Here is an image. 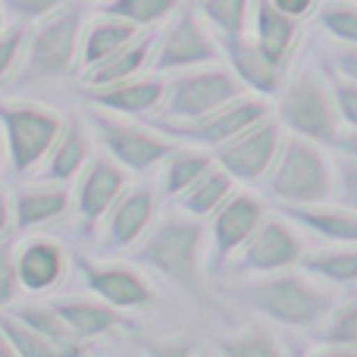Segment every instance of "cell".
I'll list each match as a JSON object with an SVG mask.
<instances>
[{"instance_id": "obj_34", "label": "cell", "mask_w": 357, "mask_h": 357, "mask_svg": "<svg viewBox=\"0 0 357 357\" xmlns=\"http://www.w3.org/2000/svg\"><path fill=\"white\" fill-rule=\"evenodd\" d=\"M0 329H3V335L10 339L13 351L19 357H69L56 345H50L44 335H38L35 329H29L22 320H16L13 314H0Z\"/></svg>"}, {"instance_id": "obj_36", "label": "cell", "mask_w": 357, "mask_h": 357, "mask_svg": "<svg viewBox=\"0 0 357 357\" xmlns=\"http://www.w3.org/2000/svg\"><path fill=\"white\" fill-rule=\"evenodd\" d=\"M320 25L329 31L333 38L357 47V6L351 3H329L320 13Z\"/></svg>"}, {"instance_id": "obj_20", "label": "cell", "mask_w": 357, "mask_h": 357, "mask_svg": "<svg viewBox=\"0 0 357 357\" xmlns=\"http://www.w3.org/2000/svg\"><path fill=\"white\" fill-rule=\"evenodd\" d=\"M50 310L66 323V329L79 342L100 339V335H110L113 329L126 326L123 314L116 307L104 301H91V298H60V301L50 304Z\"/></svg>"}, {"instance_id": "obj_41", "label": "cell", "mask_w": 357, "mask_h": 357, "mask_svg": "<svg viewBox=\"0 0 357 357\" xmlns=\"http://www.w3.org/2000/svg\"><path fill=\"white\" fill-rule=\"evenodd\" d=\"M339 197L342 207L357 213V160L348 154L339 160Z\"/></svg>"}, {"instance_id": "obj_33", "label": "cell", "mask_w": 357, "mask_h": 357, "mask_svg": "<svg viewBox=\"0 0 357 357\" xmlns=\"http://www.w3.org/2000/svg\"><path fill=\"white\" fill-rule=\"evenodd\" d=\"M251 0H197V13L220 31V38L245 35V19Z\"/></svg>"}, {"instance_id": "obj_38", "label": "cell", "mask_w": 357, "mask_h": 357, "mask_svg": "<svg viewBox=\"0 0 357 357\" xmlns=\"http://www.w3.org/2000/svg\"><path fill=\"white\" fill-rule=\"evenodd\" d=\"M19 295V276H16V248L10 241H0V307L13 304Z\"/></svg>"}, {"instance_id": "obj_35", "label": "cell", "mask_w": 357, "mask_h": 357, "mask_svg": "<svg viewBox=\"0 0 357 357\" xmlns=\"http://www.w3.org/2000/svg\"><path fill=\"white\" fill-rule=\"evenodd\" d=\"M320 342L329 348H357V298L333 307V314L323 320Z\"/></svg>"}, {"instance_id": "obj_5", "label": "cell", "mask_w": 357, "mask_h": 357, "mask_svg": "<svg viewBox=\"0 0 357 357\" xmlns=\"http://www.w3.org/2000/svg\"><path fill=\"white\" fill-rule=\"evenodd\" d=\"M270 191L285 207H310L333 195V173L314 142L285 138L270 169Z\"/></svg>"}, {"instance_id": "obj_19", "label": "cell", "mask_w": 357, "mask_h": 357, "mask_svg": "<svg viewBox=\"0 0 357 357\" xmlns=\"http://www.w3.org/2000/svg\"><path fill=\"white\" fill-rule=\"evenodd\" d=\"M151 220H154V191L151 188H129L119 195V201L110 207V220H107V245L123 251L132 248L144 232H148Z\"/></svg>"}, {"instance_id": "obj_37", "label": "cell", "mask_w": 357, "mask_h": 357, "mask_svg": "<svg viewBox=\"0 0 357 357\" xmlns=\"http://www.w3.org/2000/svg\"><path fill=\"white\" fill-rule=\"evenodd\" d=\"M333 100H335L339 123H345L351 132H357V82L339 75V79L333 82Z\"/></svg>"}, {"instance_id": "obj_30", "label": "cell", "mask_w": 357, "mask_h": 357, "mask_svg": "<svg viewBox=\"0 0 357 357\" xmlns=\"http://www.w3.org/2000/svg\"><path fill=\"white\" fill-rule=\"evenodd\" d=\"M210 167H213V160L204 151H188V148L173 151L163 160V191L167 195H185Z\"/></svg>"}, {"instance_id": "obj_42", "label": "cell", "mask_w": 357, "mask_h": 357, "mask_svg": "<svg viewBox=\"0 0 357 357\" xmlns=\"http://www.w3.org/2000/svg\"><path fill=\"white\" fill-rule=\"evenodd\" d=\"M148 357H195V342L191 339H167V342H151Z\"/></svg>"}, {"instance_id": "obj_18", "label": "cell", "mask_w": 357, "mask_h": 357, "mask_svg": "<svg viewBox=\"0 0 357 357\" xmlns=\"http://www.w3.org/2000/svg\"><path fill=\"white\" fill-rule=\"evenodd\" d=\"M66 273V251L60 241L35 235L16 251V276L19 289L25 291H50Z\"/></svg>"}, {"instance_id": "obj_11", "label": "cell", "mask_w": 357, "mask_h": 357, "mask_svg": "<svg viewBox=\"0 0 357 357\" xmlns=\"http://www.w3.org/2000/svg\"><path fill=\"white\" fill-rule=\"evenodd\" d=\"M220 60V44L210 35V29L201 22L197 10H182L176 22L169 25L167 38L160 41L154 56V73H185V69H201Z\"/></svg>"}, {"instance_id": "obj_28", "label": "cell", "mask_w": 357, "mask_h": 357, "mask_svg": "<svg viewBox=\"0 0 357 357\" xmlns=\"http://www.w3.org/2000/svg\"><path fill=\"white\" fill-rule=\"evenodd\" d=\"M304 273L323 279L333 285H351L357 282V245L326 248V251H314L301 257Z\"/></svg>"}, {"instance_id": "obj_25", "label": "cell", "mask_w": 357, "mask_h": 357, "mask_svg": "<svg viewBox=\"0 0 357 357\" xmlns=\"http://www.w3.org/2000/svg\"><path fill=\"white\" fill-rule=\"evenodd\" d=\"M138 38V29L123 19H110V16H100L82 31V44H79V66L91 69L98 63H104L107 56H113L119 47H126L129 41Z\"/></svg>"}, {"instance_id": "obj_49", "label": "cell", "mask_w": 357, "mask_h": 357, "mask_svg": "<svg viewBox=\"0 0 357 357\" xmlns=\"http://www.w3.org/2000/svg\"><path fill=\"white\" fill-rule=\"evenodd\" d=\"M3 151H6V148H3V142H0V157H3Z\"/></svg>"}, {"instance_id": "obj_29", "label": "cell", "mask_w": 357, "mask_h": 357, "mask_svg": "<svg viewBox=\"0 0 357 357\" xmlns=\"http://www.w3.org/2000/svg\"><path fill=\"white\" fill-rule=\"evenodd\" d=\"M13 317H16V320H22L29 329H35L38 335H44V339H47L50 345L60 348L63 354H69V357H82V354H85L82 342L75 339V335L66 329V323H63L60 317L50 310V304H47V307H35V304H25V307L13 310Z\"/></svg>"}, {"instance_id": "obj_1", "label": "cell", "mask_w": 357, "mask_h": 357, "mask_svg": "<svg viewBox=\"0 0 357 357\" xmlns=\"http://www.w3.org/2000/svg\"><path fill=\"white\" fill-rule=\"evenodd\" d=\"M241 301L266 320L291 329H314L333 314L335 301L329 291L298 273H273L257 282L241 285Z\"/></svg>"}, {"instance_id": "obj_4", "label": "cell", "mask_w": 357, "mask_h": 357, "mask_svg": "<svg viewBox=\"0 0 357 357\" xmlns=\"http://www.w3.org/2000/svg\"><path fill=\"white\" fill-rule=\"evenodd\" d=\"M66 119L56 110L31 100H0V129L10 154V167L16 173H31L47 160L50 148L56 144Z\"/></svg>"}, {"instance_id": "obj_12", "label": "cell", "mask_w": 357, "mask_h": 357, "mask_svg": "<svg viewBox=\"0 0 357 357\" xmlns=\"http://www.w3.org/2000/svg\"><path fill=\"white\" fill-rule=\"evenodd\" d=\"M301 257L304 245L298 238V232L291 229V222L279 220V216H266L257 232L251 235V241L241 248L238 266L248 273L273 276V273H282L289 266L301 264Z\"/></svg>"}, {"instance_id": "obj_10", "label": "cell", "mask_w": 357, "mask_h": 357, "mask_svg": "<svg viewBox=\"0 0 357 357\" xmlns=\"http://www.w3.org/2000/svg\"><path fill=\"white\" fill-rule=\"evenodd\" d=\"M282 148V123L273 116L260 119L238 138L226 142L216 148V167H222L235 182H257V178L270 176L273 163Z\"/></svg>"}, {"instance_id": "obj_7", "label": "cell", "mask_w": 357, "mask_h": 357, "mask_svg": "<svg viewBox=\"0 0 357 357\" xmlns=\"http://www.w3.org/2000/svg\"><path fill=\"white\" fill-rule=\"evenodd\" d=\"M279 123L295 138L314 144L339 142V113L333 91L317 75H298L282 88L279 100Z\"/></svg>"}, {"instance_id": "obj_31", "label": "cell", "mask_w": 357, "mask_h": 357, "mask_svg": "<svg viewBox=\"0 0 357 357\" xmlns=\"http://www.w3.org/2000/svg\"><path fill=\"white\" fill-rule=\"evenodd\" d=\"M216 357H289L276 335L264 326H248L238 333H229L216 342Z\"/></svg>"}, {"instance_id": "obj_47", "label": "cell", "mask_w": 357, "mask_h": 357, "mask_svg": "<svg viewBox=\"0 0 357 357\" xmlns=\"http://www.w3.org/2000/svg\"><path fill=\"white\" fill-rule=\"evenodd\" d=\"M310 357H357V348H326V351L310 354Z\"/></svg>"}, {"instance_id": "obj_50", "label": "cell", "mask_w": 357, "mask_h": 357, "mask_svg": "<svg viewBox=\"0 0 357 357\" xmlns=\"http://www.w3.org/2000/svg\"><path fill=\"white\" fill-rule=\"evenodd\" d=\"M201 357H213V354H201Z\"/></svg>"}, {"instance_id": "obj_23", "label": "cell", "mask_w": 357, "mask_h": 357, "mask_svg": "<svg viewBox=\"0 0 357 357\" xmlns=\"http://www.w3.org/2000/svg\"><path fill=\"white\" fill-rule=\"evenodd\" d=\"M88 148H91V142H88L82 123H75V119L63 123L60 138H56V144L50 148L47 160H44V173H41L44 182H54V185L73 182L82 173V167L88 163Z\"/></svg>"}, {"instance_id": "obj_13", "label": "cell", "mask_w": 357, "mask_h": 357, "mask_svg": "<svg viewBox=\"0 0 357 357\" xmlns=\"http://www.w3.org/2000/svg\"><path fill=\"white\" fill-rule=\"evenodd\" d=\"M82 276H85L88 289L100 298L104 304L116 310H138L154 304V289L151 282L126 264H113V260H82Z\"/></svg>"}, {"instance_id": "obj_14", "label": "cell", "mask_w": 357, "mask_h": 357, "mask_svg": "<svg viewBox=\"0 0 357 357\" xmlns=\"http://www.w3.org/2000/svg\"><path fill=\"white\" fill-rule=\"evenodd\" d=\"M266 220L264 204L248 191H235L226 204L213 213V251L216 260L232 257L235 251L251 241V235L260 229V222Z\"/></svg>"}, {"instance_id": "obj_8", "label": "cell", "mask_w": 357, "mask_h": 357, "mask_svg": "<svg viewBox=\"0 0 357 357\" xmlns=\"http://www.w3.org/2000/svg\"><path fill=\"white\" fill-rule=\"evenodd\" d=\"M245 98V88L229 69L222 66H201V69H185L167 85L163 104H167V116L178 123H195V119L207 116V113L220 110V107L232 104V100Z\"/></svg>"}, {"instance_id": "obj_27", "label": "cell", "mask_w": 357, "mask_h": 357, "mask_svg": "<svg viewBox=\"0 0 357 357\" xmlns=\"http://www.w3.org/2000/svg\"><path fill=\"white\" fill-rule=\"evenodd\" d=\"M232 195H235V178L222 167L213 163V167L182 195V210L191 216H210V213H216Z\"/></svg>"}, {"instance_id": "obj_48", "label": "cell", "mask_w": 357, "mask_h": 357, "mask_svg": "<svg viewBox=\"0 0 357 357\" xmlns=\"http://www.w3.org/2000/svg\"><path fill=\"white\" fill-rule=\"evenodd\" d=\"M0 357H19L16 351H13L10 339H6V335H3V329H0Z\"/></svg>"}, {"instance_id": "obj_15", "label": "cell", "mask_w": 357, "mask_h": 357, "mask_svg": "<svg viewBox=\"0 0 357 357\" xmlns=\"http://www.w3.org/2000/svg\"><path fill=\"white\" fill-rule=\"evenodd\" d=\"M88 104L98 110L116 113V116H144L157 110L167 94V82L160 75H135V79L116 82L107 88H85Z\"/></svg>"}, {"instance_id": "obj_3", "label": "cell", "mask_w": 357, "mask_h": 357, "mask_svg": "<svg viewBox=\"0 0 357 357\" xmlns=\"http://www.w3.org/2000/svg\"><path fill=\"white\" fill-rule=\"evenodd\" d=\"M79 44H82L79 6H63L54 16L41 19V25L25 44L19 85H35V82H50L69 75L79 66Z\"/></svg>"}, {"instance_id": "obj_22", "label": "cell", "mask_w": 357, "mask_h": 357, "mask_svg": "<svg viewBox=\"0 0 357 357\" xmlns=\"http://www.w3.org/2000/svg\"><path fill=\"white\" fill-rule=\"evenodd\" d=\"M254 31H257V47L273 66H279L285 73L289 66V54L291 44L298 35V22L289 19L285 13H279L270 0H257V10H254Z\"/></svg>"}, {"instance_id": "obj_6", "label": "cell", "mask_w": 357, "mask_h": 357, "mask_svg": "<svg viewBox=\"0 0 357 357\" xmlns=\"http://www.w3.org/2000/svg\"><path fill=\"white\" fill-rule=\"evenodd\" d=\"M88 123L107 148V157L129 173H148L157 163L167 160L173 151H178V142L163 135L160 129H148V126L132 123L129 116H116V113L98 110V107L88 110Z\"/></svg>"}, {"instance_id": "obj_24", "label": "cell", "mask_w": 357, "mask_h": 357, "mask_svg": "<svg viewBox=\"0 0 357 357\" xmlns=\"http://www.w3.org/2000/svg\"><path fill=\"white\" fill-rule=\"evenodd\" d=\"M151 50H154V35H138L135 41L119 47L116 54L107 56L104 63L88 69L85 88H107V85H116V82L142 75V69L148 66V60H151Z\"/></svg>"}, {"instance_id": "obj_44", "label": "cell", "mask_w": 357, "mask_h": 357, "mask_svg": "<svg viewBox=\"0 0 357 357\" xmlns=\"http://www.w3.org/2000/svg\"><path fill=\"white\" fill-rule=\"evenodd\" d=\"M335 63H339V75H342V79L357 82V47L342 50V54L335 56Z\"/></svg>"}, {"instance_id": "obj_46", "label": "cell", "mask_w": 357, "mask_h": 357, "mask_svg": "<svg viewBox=\"0 0 357 357\" xmlns=\"http://www.w3.org/2000/svg\"><path fill=\"white\" fill-rule=\"evenodd\" d=\"M339 144H342V151H345L348 157H354V160H357V132H348V135H339Z\"/></svg>"}, {"instance_id": "obj_21", "label": "cell", "mask_w": 357, "mask_h": 357, "mask_svg": "<svg viewBox=\"0 0 357 357\" xmlns=\"http://www.w3.org/2000/svg\"><path fill=\"white\" fill-rule=\"evenodd\" d=\"M69 210V191L66 185H29V188H19L16 201H13V220L22 232H31L38 226H47V222L60 220Z\"/></svg>"}, {"instance_id": "obj_32", "label": "cell", "mask_w": 357, "mask_h": 357, "mask_svg": "<svg viewBox=\"0 0 357 357\" xmlns=\"http://www.w3.org/2000/svg\"><path fill=\"white\" fill-rule=\"evenodd\" d=\"M178 6V0H104L100 3V16L123 19V22L135 25H157Z\"/></svg>"}, {"instance_id": "obj_40", "label": "cell", "mask_w": 357, "mask_h": 357, "mask_svg": "<svg viewBox=\"0 0 357 357\" xmlns=\"http://www.w3.org/2000/svg\"><path fill=\"white\" fill-rule=\"evenodd\" d=\"M22 47H25V31L22 29L0 31V82H6V75L13 73V66L19 63Z\"/></svg>"}, {"instance_id": "obj_26", "label": "cell", "mask_w": 357, "mask_h": 357, "mask_svg": "<svg viewBox=\"0 0 357 357\" xmlns=\"http://www.w3.org/2000/svg\"><path fill=\"white\" fill-rule=\"evenodd\" d=\"M285 216L333 245H357V213L348 207H323V204L285 207Z\"/></svg>"}, {"instance_id": "obj_39", "label": "cell", "mask_w": 357, "mask_h": 357, "mask_svg": "<svg viewBox=\"0 0 357 357\" xmlns=\"http://www.w3.org/2000/svg\"><path fill=\"white\" fill-rule=\"evenodd\" d=\"M0 3H3L13 16L38 22V19H47V16H54L56 10H63L66 0H0Z\"/></svg>"}, {"instance_id": "obj_9", "label": "cell", "mask_w": 357, "mask_h": 357, "mask_svg": "<svg viewBox=\"0 0 357 357\" xmlns=\"http://www.w3.org/2000/svg\"><path fill=\"white\" fill-rule=\"evenodd\" d=\"M266 116H270V104H266L264 98H238V100H232V104L220 107V110L207 113V116L195 119V123L157 119L154 129H160L163 135H169L173 142H195V144H204V148L216 151Z\"/></svg>"}, {"instance_id": "obj_43", "label": "cell", "mask_w": 357, "mask_h": 357, "mask_svg": "<svg viewBox=\"0 0 357 357\" xmlns=\"http://www.w3.org/2000/svg\"><path fill=\"white\" fill-rule=\"evenodd\" d=\"M270 3L276 6L279 13H285L289 19H295V22H298V19H304L310 10H314L317 0H270Z\"/></svg>"}, {"instance_id": "obj_16", "label": "cell", "mask_w": 357, "mask_h": 357, "mask_svg": "<svg viewBox=\"0 0 357 357\" xmlns=\"http://www.w3.org/2000/svg\"><path fill=\"white\" fill-rule=\"evenodd\" d=\"M222 47L229 60V73L241 82V88H251V91L264 94V98H276L285 88V73L279 66H273L260 47L254 41H248L245 35L238 38H220L216 41Z\"/></svg>"}, {"instance_id": "obj_2", "label": "cell", "mask_w": 357, "mask_h": 357, "mask_svg": "<svg viewBox=\"0 0 357 357\" xmlns=\"http://www.w3.org/2000/svg\"><path fill=\"white\" fill-rule=\"evenodd\" d=\"M204 229L195 220H182V216H169L163 220L154 232L144 238V245L138 248V264L157 270L163 279L176 282L178 289L201 295L204 285Z\"/></svg>"}, {"instance_id": "obj_45", "label": "cell", "mask_w": 357, "mask_h": 357, "mask_svg": "<svg viewBox=\"0 0 357 357\" xmlns=\"http://www.w3.org/2000/svg\"><path fill=\"white\" fill-rule=\"evenodd\" d=\"M10 220H13V204H10V197H6V191L0 188V235L10 229Z\"/></svg>"}, {"instance_id": "obj_17", "label": "cell", "mask_w": 357, "mask_h": 357, "mask_svg": "<svg viewBox=\"0 0 357 357\" xmlns=\"http://www.w3.org/2000/svg\"><path fill=\"white\" fill-rule=\"evenodd\" d=\"M126 188V169L119 163H113L110 157H98L88 163L85 176L75 191V210H79L82 222L94 226L100 216L110 213V207L119 201Z\"/></svg>"}]
</instances>
